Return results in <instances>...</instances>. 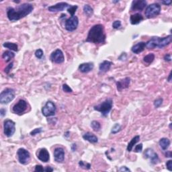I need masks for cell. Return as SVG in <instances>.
I'll use <instances>...</instances> for the list:
<instances>
[{"label":"cell","mask_w":172,"mask_h":172,"mask_svg":"<svg viewBox=\"0 0 172 172\" xmlns=\"http://www.w3.org/2000/svg\"><path fill=\"white\" fill-rule=\"evenodd\" d=\"M78 7L77 6H70V7L67 9V12L71 15V16H75V13L76 12V10H77Z\"/></svg>","instance_id":"cell-33"},{"label":"cell","mask_w":172,"mask_h":172,"mask_svg":"<svg viewBox=\"0 0 172 172\" xmlns=\"http://www.w3.org/2000/svg\"><path fill=\"white\" fill-rule=\"evenodd\" d=\"M42 131H43V130H42V128H35V129H34L32 131H31L30 135L31 136H35V135H38V134H40V133H42Z\"/></svg>","instance_id":"cell-37"},{"label":"cell","mask_w":172,"mask_h":172,"mask_svg":"<svg viewBox=\"0 0 172 172\" xmlns=\"http://www.w3.org/2000/svg\"><path fill=\"white\" fill-rule=\"evenodd\" d=\"M16 131V123L12 120H6L3 122V133L7 137H11Z\"/></svg>","instance_id":"cell-6"},{"label":"cell","mask_w":172,"mask_h":172,"mask_svg":"<svg viewBox=\"0 0 172 172\" xmlns=\"http://www.w3.org/2000/svg\"><path fill=\"white\" fill-rule=\"evenodd\" d=\"M54 158L57 163H62L65 160V151L61 147H57L54 150Z\"/></svg>","instance_id":"cell-14"},{"label":"cell","mask_w":172,"mask_h":172,"mask_svg":"<svg viewBox=\"0 0 172 172\" xmlns=\"http://www.w3.org/2000/svg\"><path fill=\"white\" fill-rule=\"evenodd\" d=\"M6 114V110L4 109V108H1L0 110V115H1V117H3Z\"/></svg>","instance_id":"cell-46"},{"label":"cell","mask_w":172,"mask_h":172,"mask_svg":"<svg viewBox=\"0 0 172 172\" xmlns=\"http://www.w3.org/2000/svg\"><path fill=\"white\" fill-rule=\"evenodd\" d=\"M159 144L160 147L163 150L165 151L169 148V146L171 144V142L170 140L167 139V138H162V139H161L160 141H159Z\"/></svg>","instance_id":"cell-25"},{"label":"cell","mask_w":172,"mask_h":172,"mask_svg":"<svg viewBox=\"0 0 172 172\" xmlns=\"http://www.w3.org/2000/svg\"><path fill=\"white\" fill-rule=\"evenodd\" d=\"M161 10V6L159 3H154L150 4L146 8L145 15L146 18H153L160 14Z\"/></svg>","instance_id":"cell-5"},{"label":"cell","mask_w":172,"mask_h":172,"mask_svg":"<svg viewBox=\"0 0 172 172\" xmlns=\"http://www.w3.org/2000/svg\"><path fill=\"white\" fill-rule=\"evenodd\" d=\"M122 129V127H121V125L120 124H118L116 123L112 126V130H111V133L113 134V135H115V134H117L118 132H120Z\"/></svg>","instance_id":"cell-32"},{"label":"cell","mask_w":172,"mask_h":172,"mask_svg":"<svg viewBox=\"0 0 172 172\" xmlns=\"http://www.w3.org/2000/svg\"><path fill=\"white\" fill-rule=\"evenodd\" d=\"M50 59L52 63H57V64H61V63L64 62L65 61L64 54H63L62 50L58 48V49L55 50V51H53L51 53Z\"/></svg>","instance_id":"cell-11"},{"label":"cell","mask_w":172,"mask_h":172,"mask_svg":"<svg viewBox=\"0 0 172 172\" xmlns=\"http://www.w3.org/2000/svg\"><path fill=\"white\" fill-rule=\"evenodd\" d=\"M84 12L86 16L91 17L93 14V10L90 5L86 4L84 7Z\"/></svg>","instance_id":"cell-29"},{"label":"cell","mask_w":172,"mask_h":172,"mask_svg":"<svg viewBox=\"0 0 172 172\" xmlns=\"http://www.w3.org/2000/svg\"><path fill=\"white\" fill-rule=\"evenodd\" d=\"M143 20V17L141 14L137 13L131 15L130 17L131 24L133 25H137Z\"/></svg>","instance_id":"cell-21"},{"label":"cell","mask_w":172,"mask_h":172,"mask_svg":"<svg viewBox=\"0 0 172 172\" xmlns=\"http://www.w3.org/2000/svg\"><path fill=\"white\" fill-rule=\"evenodd\" d=\"M163 101V98H161V97H159V98L156 99L154 101V103H153L155 107L156 108H158L160 107V106L162 105Z\"/></svg>","instance_id":"cell-34"},{"label":"cell","mask_w":172,"mask_h":172,"mask_svg":"<svg viewBox=\"0 0 172 172\" xmlns=\"http://www.w3.org/2000/svg\"><path fill=\"white\" fill-rule=\"evenodd\" d=\"M62 88H63V92H65L66 93H72V92H73V90H72V89L70 88V87L68 86L67 84H63Z\"/></svg>","instance_id":"cell-36"},{"label":"cell","mask_w":172,"mask_h":172,"mask_svg":"<svg viewBox=\"0 0 172 172\" xmlns=\"http://www.w3.org/2000/svg\"><path fill=\"white\" fill-rule=\"evenodd\" d=\"M93 67H94L93 63H82V64H80L79 67H78V69H79V71L82 72L83 73H88L89 72L92 71Z\"/></svg>","instance_id":"cell-19"},{"label":"cell","mask_w":172,"mask_h":172,"mask_svg":"<svg viewBox=\"0 0 172 172\" xmlns=\"http://www.w3.org/2000/svg\"><path fill=\"white\" fill-rule=\"evenodd\" d=\"M112 105H113L112 99L111 98H108L104 102H103L102 103H101L100 104L95 106L93 108L96 111L101 112L102 115L103 116H106L110 112V110H111Z\"/></svg>","instance_id":"cell-3"},{"label":"cell","mask_w":172,"mask_h":172,"mask_svg":"<svg viewBox=\"0 0 172 172\" xmlns=\"http://www.w3.org/2000/svg\"><path fill=\"white\" fill-rule=\"evenodd\" d=\"M161 38L157 37H154L151 39L145 42L146 48L148 49H153L155 48H158L159 41H160Z\"/></svg>","instance_id":"cell-18"},{"label":"cell","mask_w":172,"mask_h":172,"mask_svg":"<svg viewBox=\"0 0 172 172\" xmlns=\"http://www.w3.org/2000/svg\"><path fill=\"white\" fill-rule=\"evenodd\" d=\"M118 171H131V169L126 166H122L118 170Z\"/></svg>","instance_id":"cell-45"},{"label":"cell","mask_w":172,"mask_h":172,"mask_svg":"<svg viewBox=\"0 0 172 172\" xmlns=\"http://www.w3.org/2000/svg\"><path fill=\"white\" fill-rule=\"evenodd\" d=\"M112 2H113V3H118V2H119V1H113Z\"/></svg>","instance_id":"cell-52"},{"label":"cell","mask_w":172,"mask_h":172,"mask_svg":"<svg viewBox=\"0 0 172 172\" xmlns=\"http://www.w3.org/2000/svg\"><path fill=\"white\" fill-rule=\"evenodd\" d=\"M121 25H122V24H121V22L120 20H116L112 24V28L114 29H119L121 27Z\"/></svg>","instance_id":"cell-38"},{"label":"cell","mask_w":172,"mask_h":172,"mask_svg":"<svg viewBox=\"0 0 172 172\" xmlns=\"http://www.w3.org/2000/svg\"><path fill=\"white\" fill-rule=\"evenodd\" d=\"M146 47L145 42H138L137 44H136L134 45L132 48H131V50L135 54H139L143 51L145 50Z\"/></svg>","instance_id":"cell-20"},{"label":"cell","mask_w":172,"mask_h":172,"mask_svg":"<svg viewBox=\"0 0 172 172\" xmlns=\"http://www.w3.org/2000/svg\"><path fill=\"white\" fill-rule=\"evenodd\" d=\"M44 169L43 168V167L40 165H37L35 166V171H38V172H42L44 171Z\"/></svg>","instance_id":"cell-42"},{"label":"cell","mask_w":172,"mask_h":172,"mask_svg":"<svg viewBox=\"0 0 172 172\" xmlns=\"http://www.w3.org/2000/svg\"><path fill=\"white\" fill-rule=\"evenodd\" d=\"M78 25H79V19L77 16H73L70 17L65 21V28L67 31L73 32L77 28Z\"/></svg>","instance_id":"cell-10"},{"label":"cell","mask_w":172,"mask_h":172,"mask_svg":"<svg viewBox=\"0 0 172 172\" xmlns=\"http://www.w3.org/2000/svg\"><path fill=\"white\" fill-rule=\"evenodd\" d=\"M91 127H92V129L95 132H97L101 129V124L98 121L93 120L91 122Z\"/></svg>","instance_id":"cell-31"},{"label":"cell","mask_w":172,"mask_h":172,"mask_svg":"<svg viewBox=\"0 0 172 172\" xmlns=\"http://www.w3.org/2000/svg\"><path fill=\"white\" fill-rule=\"evenodd\" d=\"M172 41V36L169 35L167 37L161 38L160 41H159V44L158 46L159 48H163L165 47V46H168L169 44L171 43Z\"/></svg>","instance_id":"cell-22"},{"label":"cell","mask_w":172,"mask_h":172,"mask_svg":"<svg viewBox=\"0 0 172 172\" xmlns=\"http://www.w3.org/2000/svg\"><path fill=\"white\" fill-rule=\"evenodd\" d=\"M56 105L51 101H48L42 108V114L45 117L54 116L56 113Z\"/></svg>","instance_id":"cell-7"},{"label":"cell","mask_w":172,"mask_h":172,"mask_svg":"<svg viewBox=\"0 0 172 172\" xmlns=\"http://www.w3.org/2000/svg\"><path fill=\"white\" fill-rule=\"evenodd\" d=\"M142 151H143V144L140 143L139 145H136L134 151L135 153H141L142 152Z\"/></svg>","instance_id":"cell-40"},{"label":"cell","mask_w":172,"mask_h":172,"mask_svg":"<svg viewBox=\"0 0 172 172\" xmlns=\"http://www.w3.org/2000/svg\"><path fill=\"white\" fill-rule=\"evenodd\" d=\"M37 157L40 161L44 163L48 162L50 160V155L48 150L45 148H42L37 153Z\"/></svg>","instance_id":"cell-16"},{"label":"cell","mask_w":172,"mask_h":172,"mask_svg":"<svg viewBox=\"0 0 172 172\" xmlns=\"http://www.w3.org/2000/svg\"><path fill=\"white\" fill-rule=\"evenodd\" d=\"M161 3L164 4L165 6H170L171 3V1H161Z\"/></svg>","instance_id":"cell-47"},{"label":"cell","mask_w":172,"mask_h":172,"mask_svg":"<svg viewBox=\"0 0 172 172\" xmlns=\"http://www.w3.org/2000/svg\"><path fill=\"white\" fill-rule=\"evenodd\" d=\"M169 128H171V124H170V125H169Z\"/></svg>","instance_id":"cell-53"},{"label":"cell","mask_w":172,"mask_h":172,"mask_svg":"<svg viewBox=\"0 0 172 172\" xmlns=\"http://www.w3.org/2000/svg\"><path fill=\"white\" fill-rule=\"evenodd\" d=\"M166 167L169 171H172V161L171 160H169L167 161Z\"/></svg>","instance_id":"cell-43"},{"label":"cell","mask_w":172,"mask_h":172,"mask_svg":"<svg viewBox=\"0 0 172 172\" xmlns=\"http://www.w3.org/2000/svg\"><path fill=\"white\" fill-rule=\"evenodd\" d=\"M14 57H15L14 53L12 51H9V50L5 51L3 53V55H2V58L6 61V63L10 62L12 59L14 58Z\"/></svg>","instance_id":"cell-28"},{"label":"cell","mask_w":172,"mask_h":172,"mask_svg":"<svg viewBox=\"0 0 172 172\" xmlns=\"http://www.w3.org/2000/svg\"><path fill=\"white\" fill-rule=\"evenodd\" d=\"M146 6L145 0H135L131 4V11H143Z\"/></svg>","instance_id":"cell-13"},{"label":"cell","mask_w":172,"mask_h":172,"mask_svg":"<svg viewBox=\"0 0 172 172\" xmlns=\"http://www.w3.org/2000/svg\"><path fill=\"white\" fill-rule=\"evenodd\" d=\"M16 95V92L12 88H6L0 94V102L2 104H8L13 100Z\"/></svg>","instance_id":"cell-4"},{"label":"cell","mask_w":172,"mask_h":172,"mask_svg":"<svg viewBox=\"0 0 172 172\" xmlns=\"http://www.w3.org/2000/svg\"><path fill=\"white\" fill-rule=\"evenodd\" d=\"M163 59L165 61H167V62H170L171 61V55L170 54H166L163 57Z\"/></svg>","instance_id":"cell-44"},{"label":"cell","mask_w":172,"mask_h":172,"mask_svg":"<svg viewBox=\"0 0 172 172\" xmlns=\"http://www.w3.org/2000/svg\"><path fill=\"white\" fill-rule=\"evenodd\" d=\"M43 51H42V49H40V48H39V49H38L36 50L35 52V56L37 58L40 59L42 57V56H43Z\"/></svg>","instance_id":"cell-39"},{"label":"cell","mask_w":172,"mask_h":172,"mask_svg":"<svg viewBox=\"0 0 172 172\" xmlns=\"http://www.w3.org/2000/svg\"><path fill=\"white\" fill-rule=\"evenodd\" d=\"M167 81H168L169 82H171V72L169 73V75L168 76V78H167Z\"/></svg>","instance_id":"cell-50"},{"label":"cell","mask_w":172,"mask_h":172,"mask_svg":"<svg viewBox=\"0 0 172 172\" xmlns=\"http://www.w3.org/2000/svg\"><path fill=\"white\" fill-rule=\"evenodd\" d=\"M83 138H84V140L90 142L91 143H97V141H98V139H97L96 136L90 132H88L86 134H84V135H83Z\"/></svg>","instance_id":"cell-24"},{"label":"cell","mask_w":172,"mask_h":172,"mask_svg":"<svg viewBox=\"0 0 172 172\" xmlns=\"http://www.w3.org/2000/svg\"><path fill=\"white\" fill-rule=\"evenodd\" d=\"M139 140H140V136L139 135H137L135 136V137H133L130 143L128 144V146H127V148H126L127 151H128V152H131V151L133 150V146L139 141Z\"/></svg>","instance_id":"cell-26"},{"label":"cell","mask_w":172,"mask_h":172,"mask_svg":"<svg viewBox=\"0 0 172 172\" xmlns=\"http://www.w3.org/2000/svg\"><path fill=\"white\" fill-rule=\"evenodd\" d=\"M13 65H14V63H13V62H12L11 63H10V64L8 65V66L5 68V70H4V71H5L6 73L8 74L10 73V71H11V69H12V67H13Z\"/></svg>","instance_id":"cell-41"},{"label":"cell","mask_w":172,"mask_h":172,"mask_svg":"<svg viewBox=\"0 0 172 172\" xmlns=\"http://www.w3.org/2000/svg\"><path fill=\"white\" fill-rule=\"evenodd\" d=\"M131 79L129 77H125L124 79H120L116 82V88L118 91L121 92L122 90L128 88L130 86Z\"/></svg>","instance_id":"cell-17"},{"label":"cell","mask_w":172,"mask_h":172,"mask_svg":"<svg viewBox=\"0 0 172 172\" xmlns=\"http://www.w3.org/2000/svg\"><path fill=\"white\" fill-rule=\"evenodd\" d=\"M106 39L104 27L102 24H95L90 28L86 41L95 44H104Z\"/></svg>","instance_id":"cell-2"},{"label":"cell","mask_w":172,"mask_h":172,"mask_svg":"<svg viewBox=\"0 0 172 172\" xmlns=\"http://www.w3.org/2000/svg\"><path fill=\"white\" fill-rule=\"evenodd\" d=\"M165 157H166L171 158V157H172L171 151H167L166 153H165Z\"/></svg>","instance_id":"cell-49"},{"label":"cell","mask_w":172,"mask_h":172,"mask_svg":"<svg viewBox=\"0 0 172 172\" xmlns=\"http://www.w3.org/2000/svg\"><path fill=\"white\" fill-rule=\"evenodd\" d=\"M28 107V103L24 99H20L13 108H12V111L14 114H18V115H22L26 112Z\"/></svg>","instance_id":"cell-9"},{"label":"cell","mask_w":172,"mask_h":172,"mask_svg":"<svg viewBox=\"0 0 172 172\" xmlns=\"http://www.w3.org/2000/svg\"><path fill=\"white\" fill-rule=\"evenodd\" d=\"M112 65V63L109 61H104L99 65V70L101 73H106L109 71Z\"/></svg>","instance_id":"cell-23"},{"label":"cell","mask_w":172,"mask_h":172,"mask_svg":"<svg viewBox=\"0 0 172 172\" xmlns=\"http://www.w3.org/2000/svg\"><path fill=\"white\" fill-rule=\"evenodd\" d=\"M145 158L149 159L152 164H157L159 162V158L157 153H156L151 149H147L144 153Z\"/></svg>","instance_id":"cell-12"},{"label":"cell","mask_w":172,"mask_h":172,"mask_svg":"<svg viewBox=\"0 0 172 172\" xmlns=\"http://www.w3.org/2000/svg\"><path fill=\"white\" fill-rule=\"evenodd\" d=\"M32 4L24 3L18 6L16 8L9 7L7 8V16L11 22H16L27 16L33 11Z\"/></svg>","instance_id":"cell-1"},{"label":"cell","mask_w":172,"mask_h":172,"mask_svg":"<svg viewBox=\"0 0 172 172\" xmlns=\"http://www.w3.org/2000/svg\"><path fill=\"white\" fill-rule=\"evenodd\" d=\"M52 171H53V169L50 166H47L45 169H44V171H46V172H52Z\"/></svg>","instance_id":"cell-48"},{"label":"cell","mask_w":172,"mask_h":172,"mask_svg":"<svg viewBox=\"0 0 172 172\" xmlns=\"http://www.w3.org/2000/svg\"><path fill=\"white\" fill-rule=\"evenodd\" d=\"M69 134H70V133L69 132V131H67V132H66L65 133V137H69Z\"/></svg>","instance_id":"cell-51"},{"label":"cell","mask_w":172,"mask_h":172,"mask_svg":"<svg viewBox=\"0 0 172 172\" xmlns=\"http://www.w3.org/2000/svg\"><path fill=\"white\" fill-rule=\"evenodd\" d=\"M68 7H70V6L66 2H60V3L55 4L54 6L48 7V10L50 12H59L63 11Z\"/></svg>","instance_id":"cell-15"},{"label":"cell","mask_w":172,"mask_h":172,"mask_svg":"<svg viewBox=\"0 0 172 172\" xmlns=\"http://www.w3.org/2000/svg\"><path fill=\"white\" fill-rule=\"evenodd\" d=\"M79 165L82 168L86 169H90L91 168V165L90 163H85L83 161H80L79 162Z\"/></svg>","instance_id":"cell-35"},{"label":"cell","mask_w":172,"mask_h":172,"mask_svg":"<svg viewBox=\"0 0 172 172\" xmlns=\"http://www.w3.org/2000/svg\"><path fill=\"white\" fill-rule=\"evenodd\" d=\"M155 59V55L153 53H149V54L146 55V56L144 57L143 61L144 62L147 63V64H151V63H153V61H154Z\"/></svg>","instance_id":"cell-30"},{"label":"cell","mask_w":172,"mask_h":172,"mask_svg":"<svg viewBox=\"0 0 172 172\" xmlns=\"http://www.w3.org/2000/svg\"><path fill=\"white\" fill-rule=\"evenodd\" d=\"M17 156L19 162L22 165H26L30 161V153L24 148H20L17 151Z\"/></svg>","instance_id":"cell-8"},{"label":"cell","mask_w":172,"mask_h":172,"mask_svg":"<svg viewBox=\"0 0 172 172\" xmlns=\"http://www.w3.org/2000/svg\"><path fill=\"white\" fill-rule=\"evenodd\" d=\"M3 46L5 48H7L8 49L14 50V51L17 52L18 50V46L16 43H14V42H6L3 44Z\"/></svg>","instance_id":"cell-27"}]
</instances>
